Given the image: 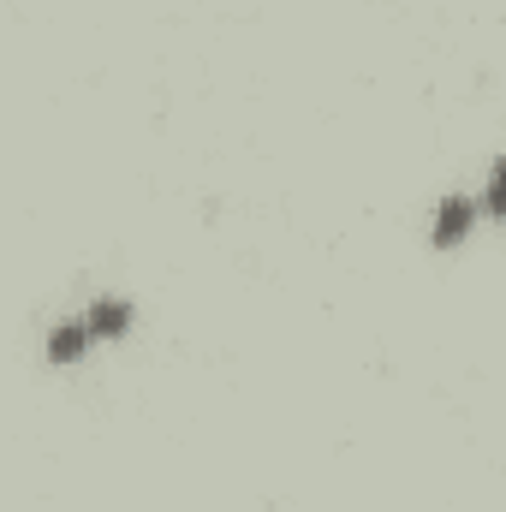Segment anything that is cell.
I'll list each match as a JSON object with an SVG mask.
<instances>
[{"mask_svg": "<svg viewBox=\"0 0 506 512\" xmlns=\"http://www.w3.org/2000/svg\"><path fill=\"white\" fill-rule=\"evenodd\" d=\"M483 209H489V215H501V221H506V155L495 161V173H489V191H483Z\"/></svg>", "mask_w": 506, "mask_h": 512, "instance_id": "cell-4", "label": "cell"}, {"mask_svg": "<svg viewBox=\"0 0 506 512\" xmlns=\"http://www.w3.org/2000/svg\"><path fill=\"white\" fill-rule=\"evenodd\" d=\"M471 221H477V203H471V197H447L441 215H435V233H429V239L447 251V245H459V239L471 233Z\"/></svg>", "mask_w": 506, "mask_h": 512, "instance_id": "cell-1", "label": "cell"}, {"mask_svg": "<svg viewBox=\"0 0 506 512\" xmlns=\"http://www.w3.org/2000/svg\"><path fill=\"white\" fill-rule=\"evenodd\" d=\"M90 340H96L90 322H60V328L48 334V358H54V364H72V358H84Z\"/></svg>", "mask_w": 506, "mask_h": 512, "instance_id": "cell-2", "label": "cell"}, {"mask_svg": "<svg viewBox=\"0 0 506 512\" xmlns=\"http://www.w3.org/2000/svg\"><path fill=\"white\" fill-rule=\"evenodd\" d=\"M84 322H90V334H96V340H108V334H126V322H131V304H126V298H96Z\"/></svg>", "mask_w": 506, "mask_h": 512, "instance_id": "cell-3", "label": "cell"}]
</instances>
